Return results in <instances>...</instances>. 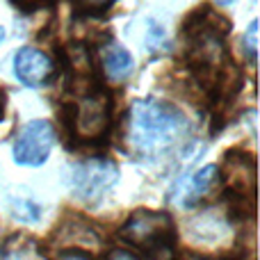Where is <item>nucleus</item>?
<instances>
[{"label": "nucleus", "mask_w": 260, "mask_h": 260, "mask_svg": "<svg viewBox=\"0 0 260 260\" xmlns=\"http://www.w3.org/2000/svg\"><path fill=\"white\" fill-rule=\"evenodd\" d=\"M101 69H103L105 78L114 85L128 80L135 71V59L123 46L110 44L101 50Z\"/></svg>", "instance_id": "nucleus-9"}, {"label": "nucleus", "mask_w": 260, "mask_h": 260, "mask_svg": "<svg viewBox=\"0 0 260 260\" xmlns=\"http://www.w3.org/2000/svg\"><path fill=\"white\" fill-rule=\"evenodd\" d=\"M69 67H71V71L78 73V78L91 76V71H94V59H91L89 50H87L85 46H71V48H69Z\"/></svg>", "instance_id": "nucleus-11"}, {"label": "nucleus", "mask_w": 260, "mask_h": 260, "mask_svg": "<svg viewBox=\"0 0 260 260\" xmlns=\"http://www.w3.org/2000/svg\"><path fill=\"white\" fill-rule=\"evenodd\" d=\"M110 258H137L135 253H121V251H112L110 253Z\"/></svg>", "instance_id": "nucleus-15"}, {"label": "nucleus", "mask_w": 260, "mask_h": 260, "mask_svg": "<svg viewBox=\"0 0 260 260\" xmlns=\"http://www.w3.org/2000/svg\"><path fill=\"white\" fill-rule=\"evenodd\" d=\"M55 146V128L46 119H35L18 130L14 139L12 155L16 165L23 167H39L48 160Z\"/></svg>", "instance_id": "nucleus-5"}, {"label": "nucleus", "mask_w": 260, "mask_h": 260, "mask_svg": "<svg viewBox=\"0 0 260 260\" xmlns=\"http://www.w3.org/2000/svg\"><path fill=\"white\" fill-rule=\"evenodd\" d=\"M226 183L238 197H253L256 192V165L247 155H235L231 153L226 160Z\"/></svg>", "instance_id": "nucleus-7"}, {"label": "nucleus", "mask_w": 260, "mask_h": 260, "mask_svg": "<svg viewBox=\"0 0 260 260\" xmlns=\"http://www.w3.org/2000/svg\"><path fill=\"white\" fill-rule=\"evenodd\" d=\"M242 48L244 55L249 57V62L256 64V50H258V21H251L249 27L242 35Z\"/></svg>", "instance_id": "nucleus-12"}, {"label": "nucleus", "mask_w": 260, "mask_h": 260, "mask_svg": "<svg viewBox=\"0 0 260 260\" xmlns=\"http://www.w3.org/2000/svg\"><path fill=\"white\" fill-rule=\"evenodd\" d=\"M55 62L48 53L35 46H23L14 55V76L25 87H44L53 78Z\"/></svg>", "instance_id": "nucleus-6"}, {"label": "nucleus", "mask_w": 260, "mask_h": 260, "mask_svg": "<svg viewBox=\"0 0 260 260\" xmlns=\"http://www.w3.org/2000/svg\"><path fill=\"white\" fill-rule=\"evenodd\" d=\"M59 258H82V260H89L91 253H87V251H59Z\"/></svg>", "instance_id": "nucleus-14"}, {"label": "nucleus", "mask_w": 260, "mask_h": 260, "mask_svg": "<svg viewBox=\"0 0 260 260\" xmlns=\"http://www.w3.org/2000/svg\"><path fill=\"white\" fill-rule=\"evenodd\" d=\"M189 135V119L178 108L155 99L133 101L123 119V144L139 160H160Z\"/></svg>", "instance_id": "nucleus-1"}, {"label": "nucleus", "mask_w": 260, "mask_h": 260, "mask_svg": "<svg viewBox=\"0 0 260 260\" xmlns=\"http://www.w3.org/2000/svg\"><path fill=\"white\" fill-rule=\"evenodd\" d=\"M221 187V176H219V167L217 165H208L203 169H199L194 176H189V180L185 183L183 189V206H197L199 201L212 197L217 189Z\"/></svg>", "instance_id": "nucleus-8"}, {"label": "nucleus", "mask_w": 260, "mask_h": 260, "mask_svg": "<svg viewBox=\"0 0 260 260\" xmlns=\"http://www.w3.org/2000/svg\"><path fill=\"white\" fill-rule=\"evenodd\" d=\"M3 41H5V30L0 27V44H3Z\"/></svg>", "instance_id": "nucleus-18"}, {"label": "nucleus", "mask_w": 260, "mask_h": 260, "mask_svg": "<svg viewBox=\"0 0 260 260\" xmlns=\"http://www.w3.org/2000/svg\"><path fill=\"white\" fill-rule=\"evenodd\" d=\"M110 117H112L110 96L105 91H89L73 108V133L80 142H96L108 133Z\"/></svg>", "instance_id": "nucleus-4"}, {"label": "nucleus", "mask_w": 260, "mask_h": 260, "mask_svg": "<svg viewBox=\"0 0 260 260\" xmlns=\"http://www.w3.org/2000/svg\"><path fill=\"white\" fill-rule=\"evenodd\" d=\"M9 215L23 224H35L41 219V206L30 197H9Z\"/></svg>", "instance_id": "nucleus-10"}, {"label": "nucleus", "mask_w": 260, "mask_h": 260, "mask_svg": "<svg viewBox=\"0 0 260 260\" xmlns=\"http://www.w3.org/2000/svg\"><path fill=\"white\" fill-rule=\"evenodd\" d=\"M119 238L151 256H165L174 244V221L167 212L139 210L121 226Z\"/></svg>", "instance_id": "nucleus-2"}, {"label": "nucleus", "mask_w": 260, "mask_h": 260, "mask_svg": "<svg viewBox=\"0 0 260 260\" xmlns=\"http://www.w3.org/2000/svg\"><path fill=\"white\" fill-rule=\"evenodd\" d=\"M21 3H35V0H21Z\"/></svg>", "instance_id": "nucleus-19"}, {"label": "nucleus", "mask_w": 260, "mask_h": 260, "mask_svg": "<svg viewBox=\"0 0 260 260\" xmlns=\"http://www.w3.org/2000/svg\"><path fill=\"white\" fill-rule=\"evenodd\" d=\"M215 3H219V5H231L233 0H215Z\"/></svg>", "instance_id": "nucleus-17"}, {"label": "nucleus", "mask_w": 260, "mask_h": 260, "mask_svg": "<svg viewBox=\"0 0 260 260\" xmlns=\"http://www.w3.org/2000/svg\"><path fill=\"white\" fill-rule=\"evenodd\" d=\"M73 3H76L78 9H82V12H87V14H101L103 9H108L114 0H73Z\"/></svg>", "instance_id": "nucleus-13"}, {"label": "nucleus", "mask_w": 260, "mask_h": 260, "mask_svg": "<svg viewBox=\"0 0 260 260\" xmlns=\"http://www.w3.org/2000/svg\"><path fill=\"white\" fill-rule=\"evenodd\" d=\"M119 180V167L105 157H91L73 167L71 189L82 201H99L103 199Z\"/></svg>", "instance_id": "nucleus-3"}, {"label": "nucleus", "mask_w": 260, "mask_h": 260, "mask_svg": "<svg viewBox=\"0 0 260 260\" xmlns=\"http://www.w3.org/2000/svg\"><path fill=\"white\" fill-rule=\"evenodd\" d=\"M3 114H5V96L0 94V119H3Z\"/></svg>", "instance_id": "nucleus-16"}]
</instances>
